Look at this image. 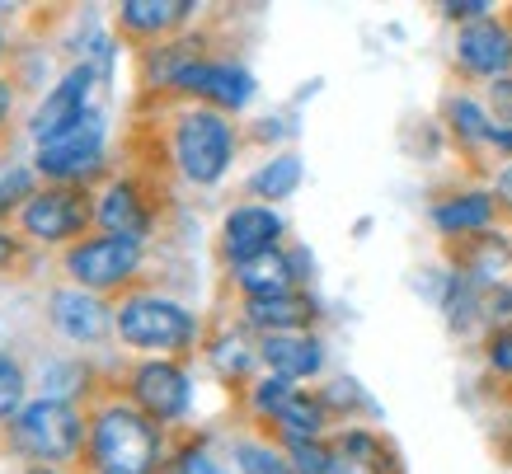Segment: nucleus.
Here are the masks:
<instances>
[{
  "mask_svg": "<svg viewBox=\"0 0 512 474\" xmlns=\"http://www.w3.org/2000/svg\"><path fill=\"white\" fill-rule=\"evenodd\" d=\"M165 474H226V465L207 451V442H188L184 451L170 460V470Z\"/></svg>",
  "mask_w": 512,
  "mask_h": 474,
  "instance_id": "obj_27",
  "label": "nucleus"
},
{
  "mask_svg": "<svg viewBox=\"0 0 512 474\" xmlns=\"http://www.w3.org/2000/svg\"><path fill=\"white\" fill-rule=\"evenodd\" d=\"M90 460L94 474H160V423L146 418L132 399H104L90 413Z\"/></svg>",
  "mask_w": 512,
  "mask_h": 474,
  "instance_id": "obj_1",
  "label": "nucleus"
},
{
  "mask_svg": "<svg viewBox=\"0 0 512 474\" xmlns=\"http://www.w3.org/2000/svg\"><path fill=\"white\" fill-rule=\"evenodd\" d=\"M484 357H489V367H494L498 376H512V324L494 329V338H489V348H484Z\"/></svg>",
  "mask_w": 512,
  "mask_h": 474,
  "instance_id": "obj_31",
  "label": "nucleus"
},
{
  "mask_svg": "<svg viewBox=\"0 0 512 474\" xmlns=\"http://www.w3.org/2000/svg\"><path fill=\"white\" fill-rule=\"evenodd\" d=\"M278 428L282 446H301V442H325V423H329V404L320 395H306V390H292L282 399V409L268 418Z\"/></svg>",
  "mask_w": 512,
  "mask_h": 474,
  "instance_id": "obj_17",
  "label": "nucleus"
},
{
  "mask_svg": "<svg viewBox=\"0 0 512 474\" xmlns=\"http://www.w3.org/2000/svg\"><path fill=\"white\" fill-rule=\"evenodd\" d=\"M334 451H339V474H400L395 451L367 428H348Z\"/></svg>",
  "mask_w": 512,
  "mask_h": 474,
  "instance_id": "obj_19",
  "label": "nucleus"
},
{
  "mask_svg": "<svg viewBox=\"0 0 512 474\" xmlns=\"http://www.w3.org/2000/svg\"><path fill=\"white\" fill-rule=\"evenodd\" d=\"M141 263H146L141 240H127V235H90V240H80V245L66 249L62 268H66V277H71V287L104 296V291L127 287V282L141 273Z\"/></svg>",
  "mask_w": 512,
  "mask_h": 474,
  "instance_id": "obj_7",
  "label": "nucleus"
},
{
  "mask_svg": "<svg viewBox=\"0 0 512 474\" xmlns=\"http://www.w3.org/2000/svg\"><path fill=\"white\" fill-rule=\"evenodd\" d=\"M19 474H62V470H52V465H24Z\"/></svg>",
  "mask_w": 512,
  "mask_h": 474,
  "instance_id": "obj_36",
  "label": "nucleus"
},
{
  "mask_svg": "<svg viewBox=\"0 0 512 474\" xmlns=\"http://www.w3.org/2000/svg\"><path fill=\"white\" fill-rule=\"evenodd\" d=\"M10 108H15V90H10V80H0V127L10 118Z\"/></svg>",
  "mask_w": 512,
  "mask_h": 474,
  "instance_id": "obj_33",
  "label": "nucleus"
},
{
  "mask_svg": "<svg viewBox=\"0 0 512 474\" xmlns=\"http://www.w3.org/2000/svg\"><path fill=\"white\" fill-rule=\"evenodd\" d=\"M494 108L503 113V118H512V76L494 85Z\"/></svg>",
  "mask_w": 512,
  "mask_h": 474,
  "instance_id": "obj_32",
  "label": "nucleus"
},
{
  "mask_svg": "<svg viewBox=\"0 0 512 474\" xmlns=\"http://www.w3.org/2000/svg\"><path fill=\"white\" fill-rule=\"evenodd\" d=\"M127 399L137 404L146 418L156 423H179L193 404V381L188 371L170 357H146L132 376H127Z\"/></svg>",
  "mask_w": 512,
  "mask_h": 474,
  "instance_id": "obj_9",
  "label": "nucleus"
},
{
  "mask_svg": "<svg viewBox=\"0 0 512 474\" xmlns=\"http://www.w3.org/2000/svg\"><path fill=\"white\" fill-rule=\"evenodd\" d=\"M15 216L29 240H38V245H66V240H80V230L94 221V202L85 198V188L47 184Z\"/></svg>",
  "mask_w": 512,
  "mask_h": 474,
  "instance_id": "obj_8",
  "label": "nucleus"
},
{
  "mask_svg": "<svg viewBox=\"0 0 512 474\" xmlns=\"http://www.w3.org/2000/svg\"><path fill=\"white\" fill-rule=\"evenodd\" d=\"M94 226H104V235L146 240V230H151V207L141 198V188L132 184V179H113V184L94 198Z\"/></svg>",
  "mask_w": 512,
  "mask_h": 474,
  "instance_id": "obj_16",
  "label": "nucleus"
},
{
  "mask_svg": "<svg viewBox=\"0 0 512 474\" xmlns=\"http://www.w3.org/2000/svg\"><path fill=\"white\" fill-rule=\"evenodd\" d=\"M259 362H264L268 376H278V381H306V376H320L325 348H320V338H315L311 329H301V334H264Z\"/></svg>",
  "mask_w": 512,
  "mask_h": 474,
  "instance_id": "obj_14",
  "label": "nucleus"
},
{
  "mask_svg": "<svg viewBox=\"0 0 512 474\" xmlns=\"http://www.w3.org/2000/svg\"><path fill=\"white\" fill-rule=\"evenodd\" d=\"M5 442L15 456H24L29 465H66L80 451H90V418L66 404V399H43L33 395L24 409L5 423Z\"/></svg>",
  "mask_w": 512,
  "mask_h": 474,
  "instance_id": "obj_2",
  "label": "nucleus"
},
{
  "mask_svg": "<svg viewBox=\"0 0 512 474\" xmlns=\"http://www.w3.org/2000/svg\"><path fill=\"white\" fill-rule=\"evenodd\" d=\"M0 57H5V29H0Z\"/></svg>",
  "mask_w": 512,
  "mask_h": 474,
  "instance_id": "obj_37",
  "label": "nucleus"
},
{
  "mask_svg": "<svg viewBox=\"0 0 512 474\" xmlns=\"http://www.w3.org/2000/svg\"><path fill=\"white\" fill-rule=\"evenodd\" d=\"M226 474H296L287 451L268 442H235L231 460H226Z\"/></svg>",
  "mask_w": 512,
  "mask_h": 474,
  "instance_id": "obj_23",
  "label": "nucleus"
},
{
  "mask_svg": "<svg viewBox=\"0 0 512 474\" xmlns=\"http://www.w3.org/2000/svg\"><path fill=\"white\" fill-rule=\"evenodd\" d=\"M38 188H33V165H10V174H0V212L5 207H24Z\"/></svg>",
  "mask_w": 512,
  "mask_h": 474,
  "instance_id": "obj_28",
  "label": "nucleus"
},
{
  "mask_svg": "<svg viewBox=\"0 0 512 474\" xmlns=\"http://www.w3.org/2000/svg\"><path fill=\"white\" fill-rule=\"evenodd\" d=\"M165 85L184 94H198L207 99V108H221V113H235L254 99V76H249L240 62H212V57H188L165 76Z\"/></svg>",
  "mask_w": 512,
  "mask_h": 474,
  "instance_id": "obj_10",
  "label": "nucleus"
},
{
  "mask_svg": "<svg viewBox=\"0 0 512 474\" xmlns=\"http://www.w3.org/2000/svg\"><path fill=\"white\" fill-rule=\"evenodd\" d=\"M231 282L245 301H273V296H292L296 287V263L287 259V249H268L245 263H231Z\"/></svg>",
  "mask_w": 512,
  "mask_h": 474,
  "instance_id": "obj_15",
  "label": "nucleus"
},
{
  "mask_svg": "<svg viewBox=\"0 0 512 474\" xmlns=\"http://www.w3.org/2000/svg\"><path fill=\"white\" fill-rule=\"evenodd\" d=\"M451 123L461 127L466 137H475V141H489V132H494V123L484 118V108L470 104V99H451Z\"/></svg>",
  "mask_w": 512,
  "mask_h": 474,
  "instance_id": "obj_30",
  "label": "nucleus"
},
{
  "mask_svg": "<svg viewBox=\"0 0 512 474\" xmlns=\"http://www.w3.org/2000/svg\"><path fill=\"white\" fill-rule=\"evenodd\" d=\"M282 230H287V221H282L278 207H268V202H240L221 221V254L231 263L268 254V249H278Z\"/></svg>",
  "mask_w": 512,
  "mask_h": 474,
  "instance_id": "obj_13",
  "label": "nucleus"
},
{
  "mask_svg": "<svg viewBox=\"0 0 512 474\" xmlns=\"http://www.w3.org/2000/svg\"><path fill=\"white\" fill-rule=\"evenodd\" d=\"M188 15H193L188 0H123V5H118V24H123L127 33H137V38H165V33H174Z\"/></svg>",
  "mask_w": 512,
  "mask_h": 474,
  "instance_id": "obj_20",
  "label": "nucleus"
},
{
  "mask_svg": "<svg viewBox=\"0 0 512 474\" xmlns=\"http://www.w3.org/2000/svg\"><path fill=\"white\" fill-rule=\"evenodd\" d=\"M198 315L160 291H132L113 306V334L137 352H184L198 343Z\"/></svg>",
  "mask_w": 512,
  "mask_h": 474,
  "instance_id": "obj_3",
  "label": "nucleus"
},
{
  "mask_svg": "<svg viewBox=\"0 0 512 474\" xmlns=\"http://www.w3.org/2000/svg\"><path fill=\"white\" fill-rule=\"evenodd\" d=\"M104 155H109V123L94 108L90 118H80L66 132L33 146V174H43L47 184L80 188L85 179H94V169L104 165Z\"/></svg>",
  "mask_w": 512,
  "mask_h": 474,
  "instance_id": "obj_6",
  "label": "nucleus"
},
{
  "mask_svg": "<svg viewBox=\"0 0 512 474\" xmlns=\"http://www.w3.org/2000/svg\"><path fill=\"white\" fill-rule=\"evenodd\" d=\"M287 460H292L296 474H339V451H334V442L287 446Z\"/></svg>",
  "mask_w": 512,
  "mask_h": 474,
  "instance_id": "obj_26",
  "label": "nucleus"
},
{
  "mask_svg": "<svg viewBox=\"0 0 512 474\" xmlns=\"http://www.w3.org/2000/svg\"><path fill=\"white\" fill-rule=\"evenodd\" d=\"M296 385L292 381H278V376H264V381L254 385V395H249V404H254V413L259 418H273V413L282 409V399L292 395Z\"/></svg>",
  "mask_w": 512,
  "mask_h": 474,
  "instance_id": "obj_29",
  "label": "nucleus"
},
{
  "mask_svg": "<svg viewBox=\"0 0 512 474\" xmlns=\"http://www.w3.org/2000/svg\"><path fill=\"white\" fill-rule=\"evenodd\" d=\"M456 62L466 76H484V80H508L512 76V24L484 15L461 24L456 33Z\"/></svg>",
  "mask_w": 512,
  "mask_h": 474,
  "instance_id": "obj_12",
  "label": "nucleus"
},
{
  "mask_svg": "<svg viewBox=\"0 0 512 474\" xmlns=\"http://www.w3.org/2000/svg\"><path fill=\"white\" fill-rule=\"evenodd\" d=\"M498 212V198L494 193H480V188H470V193H451L433 207V221L437 230H447V235H475L494 221Z\"/></svg>",
  "mask_w": 512,
  "mask_h": 474,
  "instance_id": "obj_21",
  "label": "nucleus"
},
{
  "mask_svg": "<svg viewBox=\"0 0 512 474\" xmlns=\"http://www.w3.org/2000/svg\"><path fill=\"white\" fill-rule=\"evenodd\" d=\"M296 184H301V155H273V160H264V165L254 169V179H249L254 198H264V202L292 198Z\"/></svg>",
  "mask_w": 512,
  "mask_h": 474,
  "instance_id": "obj_22",
  "label": "nucleus"
},
{
  "mask_svg": "<svg viewBox=\"0 0 512 474\" xmlns=\"http://www.w3.org/2000/svg\"><path fill=\"white\" fill-rule=\"evenodd\" d=\"M29 404V371L19 367L15 352L0 348V423H10Z\"/></svg>",
  "mask_w": 512,
  "mask_h": 474,
  "instance_id": "obj_24",
  "label": "nucleus"
},
{
  "mask_svg": "<svg viewBox=\"0 0 512 474\" xmlns=\"http://www.w3.org/2000/svg\"><path fill=\"white\" fill-rule=\"evenodd\" d=\"M174 169L184 174L193 188H212L226 179V169L235 160V127L221 108H184L174 118Z\"/></svg>",
  "mask_w": 512,
  "mask_h": 474,
  "instance_id": "obj_4",
  "label": "nucleus"
},
{
  "mask_svg": "<svg viewBox=\"0 0 512 474\" xmlns=\"http://www.w3.org/2000/svg\"><path fill=\"white\" fill-rule=\"evenodd\" d=\"M254 357H259V348H249V338L235 329V334H226L217 348H212V367L235 381V376H245V371L254 367Z\"/></svg>",
  "mask_w": 512,
  "mask_h": 474,
  "instance_id": "obj_25",
  "label": "nucleus"
},
{
  "mask_svg": "<svg viewBox=\"0 0 512 474\" xmlns=\"http://www.w3.org/2000/svg\"><path fill=\"white\" fill-rule=\"evenodd\" d=\"M10 259H15V235H10V230H0V268H5Z\"/></svg>",
  "mask_w": 512,
  "mask_h": 474,
  "instance_id": "obj_34",
  "label": "nucleus"
},
{
  "mask_svg": "<svg viewBox=\"0 0 512 474\" xmlns=\"http://www.w3.org/2000/svg\"><path fill=\"white\" fill-rule=\"evenodd\" d=\"M498 198L512 207V165H503V174H498Z\"/></svg>",
  "mask_w": 512,
  "mask_h": 474,
  "instance_id": "obj_35",
  "label": "nucleus"
},
{
  "mask_svg": "<svg viewBox=\"0 0 512 474\" xmlns=\"http://www.w3.org/2000/svg\"><path fill=\"white\" fill-rule=\"evenodd\" d=\"M109 43H99L90 52V57H80L71 71H66L52 90L38 99V108H33L29 118V137L33 146L47 137H57V132H66L71 123H80V118H90L94 113V90L109 80Z\"/></svg>",
  "mask_w": 512,
  "mask_h": 474,
  "instance_id": "obj_5",
  "label": "nucleus"
},
{
  "mask_svg": "<svg viewBox=\"0 0 512 474\" xmlns=\"http://www.w3.org/2000/svg\"><path fill=\"white\" fill-rule=\"evenodd\" d=\"M315 320V301L306 291L273 296V301H245V324L259 334H301Z\"/></svg>",
  "mask_w": 512,
  "mask_h": 474,
  "instance_id": "obj_18",
  "label": "nucleus"
},
{
  "mask_svg": "<svg viewBox=\"0 0 512 474\" xmlns=\"http://www.w3.org/2000/svg\"><path fill=\"white\" fill-rule=\"evenodd\" d=\"M47 320L66 338L71 348H94L99 338L113 334V306H104V296L80 287H57L47 296Z\"/></svg>",
  "mask_w": 512,
  "mask_h": 474,
  "instance_id": "obj_11",
  "label": "nucleus"
}]
</instances>
